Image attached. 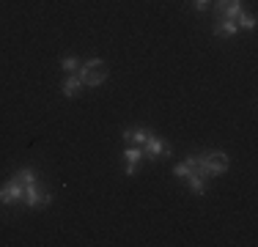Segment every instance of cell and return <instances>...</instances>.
Wrapping results in <instances>:
<instances>
[{
	"label": "cell",
	"instance_id": "obj_1",
	"mask_svg": "<svg viewBox=\"0 0 258 247\" xmlns=\"http://www.w3.org/2000/svg\"><path fill=\"white\" fill-rule=\"evenodd\" d=\"M17 178L22 181V187H25V198H22V203H25L28 209H44L52 203V195L44 193V190L39 187V178H36L33 168H20L14 173Z\"/></svg>",
	"mask_w": 258,
	"mask_h": 247
},
{
	"label": "cell",
	"instance_id": "obj_2",
	"mask_svg": "<svg viewBox=\"0 0 258 247\" xmlns=\"http://www.w3.org/2000/svg\"><path fill=\"white\" fill-rule=\"evenodd\" d=\"M77 77L83 80L85 88H94V85H102L110 74H107V69H104V60L102 58H91V60H85V64H80Z\"/></svg>",
	"mask_w": 258,
	"mask_h": 247
},
{
	"label": "cell",
	"instance_id": "obj_3",
	"mask_svg": "<svg viewBox=\"0 0 258 247\" xmlns=\"http://www.w3.org/2000/svg\"><path fill=\"white\" fill-rule=\"evenodd\" d=\"M198 165H201L204 176H223L231 162H228V154L225 151H206L204 157H198Z\"/></svg>",
	"mask_w": 258,
	"mask_h": 247
},
{
	"label": "cell",
	"instance_id": "obj_4",
	"mask_svg": "<svg viewBox=\"0 0 258 247\" xmlns=\"http://www.w3.org/2000/svg\"><path fill=\"white\" fill-rule=\"evenodd\" d=\"M22 198H25V187H22V181H20L17 176H11L9 181L0 187V203H3V206L22 203Z\"/></svg>",
	"mask_w": 258,
	"mask_h": 247
},
{
	"label": "cell",
	"instance_id": "obj_5",
	"mask_svg": "<svg viewBox=\"0 0 258 247\" xmlns=\"http://www.w3.org/2000/svg\"><path fill=\"white\" fill-rule=\"evenodd\" d=\"M140 148H143V157H149V159H162L170 154V146L165 143L162 138H157V135H149V140Z\"/></svg>",
	"mask_w": 258,
	"mask_h": 247
},
{
	"label": "cell",
	"instance_id": "obj_6",
	"mask_svg": "<svg viewBox=\"0 0 258 247\" xmlns=\"http://www.w3.org/2000/svg\"><path fill=\"white\" fill-rule=\"evenodd\" d=\"M214 9H217L220 17L236 22L239 14H242V0H214Z\"/></svg>",
	"mask_w": 258,
	"mask_h": 247
},
{
	"label": "cell",
	"instance_id": "obj_7",
	"mask_svg": "<svg viewBox=\"0 0 258 247\" xmlns=\"http://www.w3.org/2000/svg\"><path fill=\"white\" fill-rule=\"evenodd\" d=\"M124 159H126V176H135V173H138L140 159H143V148L129 143V146L124 148Z\"/></svg>",
	"mask_w": 258,
	"mask_h": 247
},
{
	"label": "cell",
	"instance_id": "obj_8",
	"mask_svg": "<svg viewBox=\"0 0 258 247\" xmlns=\"http://www.w3.org/2000/svg\"><path fill=\"white\" fill-rule=\"evenodd\" d=\"M192 173H201V165H198V157H187L184 162H176L173 165V176L176 178H187Z\"/></svg>",
	"mask_w": 258,
	"mask_h": 247
},
{
	"label": "cell",
	"instance_id": "obj_9",
	"mask_svg": "<svg viewBox=\"0 0 258 247\" xmlns=\"http://www.w3.org/2000/svg\"><path fill=\"white\" fill-rule=\"evenodd\" d=\"M85 85H83V80L77 77V72L75 74H66V80L60 83V94H63L66 99H72V96H77L80 91H83Z\"/></svg>",
	"mask_w": 258,
	"mask_h": 247
},
{
	"label": "cell",
	"instance_id": "obj_10",
	"mask_svg": "<svg viewBox=\"0 0 258 247\" xmlns=\"http://www.w3.org/2000/svg\"><path fill=\"white\" fill-rule=\"evenodd\" d=\"M214 33H217V36H225V39H231V36L239 33V25L233 22V20H225V17H220L217 25H214Z\"/></svg>",
	"mask_w": 258,
	"mask_h": 247
},
{
	"label": "cell",
	"instance_id": "obj_11",
	"mask_svg": "<svg viewBox=\"0 0 258 247\" xmlns=\"http://www.w3.org/2000/svg\"><path fill=\"white\" fill-rule=\"evenodd\" d=\"M149 129H143V127H135V129H124V140L126 143H138V146H143L146 140H149Z\"/></svg>",
	"mask_w": 258,
	"mask_h": 247
},
{
	"label": "cell",
	"instance_id": "obj_12",
	"mask_svg": "<svg viewBox=\"0 0 258 247\" xmlns=\"http://www.w3.org/2000/svg\"><path fill=\"white\" fill-rule=\"evenodd\" d=\"M184 181L189 184V190H192L195 195H204L206 193V176H204V173H192V176H187Z\"/></svg>",
	"mask_w": 258,
	"mask_h": 247
},
{
	"label": "cell",
	"instance_id": "obj_13",
	"mask_svg": "<svg viewBox=\"0 0 258 247\" xmlns=\"http://www.w3.org/2000/svg\"><path fill=\"white\" fill-rule=\"evenodd\" d=\"M60 66H63V72H66V74H75V72L80 69V60L75 58V55H66V58L60 60Z\"/></svg>",
	"mask_w": 258,
	"mask_h": 247
},
{
	"label": "cell",
	"instance_id": "obj_14",
	"mask_svg": "<svg viewBox=\"0 0 258 247\" xmlns=\"http://www.w3.org/2000/svg\"><path fill=\"white\" fill-rule=\"evenodd\" d=\"M236 25H239V28H244V30H253L255 28V17L253 14H244V11H242V14H239V20H236Z\"/></svg>",
	"mask_w": 258,
	"mask_h": 247
},
{
	"label": "cell",
	"instance_id": "obj_15",
	"mask_svg": "<svg viewBox=\"0 0 258 247\" xmlns=\"http://www.w3.org/2000/svg\"><path fill=\"white\" fill-rule=\"evenodd\" d=\"M209 6H212V0H192V9L198 11V14H201V11H206Z\"/></svg>",
	"mask_w": 258,
	"mask_h": 247
}]
</instances>
